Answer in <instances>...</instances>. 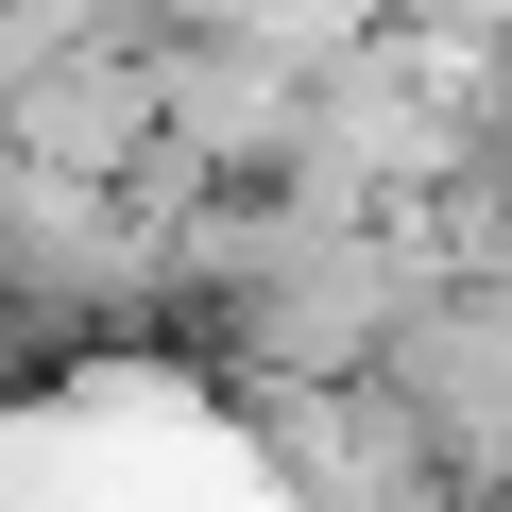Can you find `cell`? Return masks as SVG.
Masks as SVG:
<instances>
[{
	"mask_svg": "<svg viewBox=\"0 0 512 512\" xmlns=\"http://www.w3.org/2000/svg\"><path fill=\"white\" fill-rule=\"evenodd\" d=\"M239 427H256V461L291 478V512H444L410 410H393L359 359H342V376H239Z\"/></svg>",
	"mask_w": 512,
	"mask_h": 512,
	"instance_id": "obj_1",
	"label": "cell"
}]
</instances>
